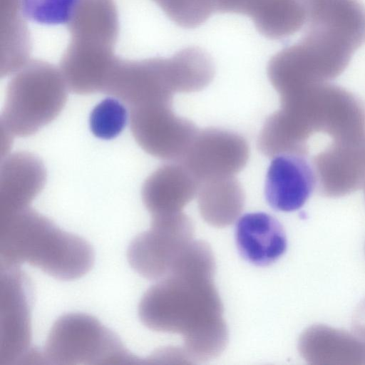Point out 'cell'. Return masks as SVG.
Segmentation results:
<instances>
[{
  "instance_id": "cell-1",
  "label": "cell",
  "mask_w": 365,
  "mask_h": 365,
  "mask_svg": "<svg viewBox=\"0 0 365 365\" xmlns=\"http://www.w3.org/2000/svg\"><path fill=\"white\" fill-rule=\"evenodd\" d=\"M215 268L210 245L193 240L138 304V317L146 327L182 337L180 349L187 363L215 359L228 343L223 305L214 284Z\"/></svg>"
},
{
  "instance_id": "cell-2",
  "label": "cell",
  "mask_w": 365,
  "mask_h": 365,
  "mask_svg": "<svg viewBox=\"0 0 365 365\" xmlns=\"http://www.w3.org/2000/svg\"><path fill=\"white\" fill-rule=\"evenodd\" d=\"M304 32L274 54L267 65L271 83L297 91L340 76L365 43V7L359 0H303Z\"/></svg>"
},
{
  "instance_id": "cell-3",
  "label": "cell",
  "mask_w": 365,
  "mask_h": 365,
  "mask_svg": "<svg viewBox=\"0 0 365 365\" xmlns=\"http://www.w3.org/2000/svg\"><path fill=\"white\" fill-rule=\"evenodd\" d=\"M0 257L1 268L27 263L63 281L82 277L95 259L87 240L29 207L0 219Z\"/></svg>"
},
{
  "instance_id": "cell-4",
  "label": "cell",
  "mask_w": 365,
  "mask_h": 365,
  "mask_svg": "<svg viewBox=\"0 0 365 365\" xmlns=\"http://www.w3.org/2000/svg\"><path fill=\"white\" fill-rule=\"evenodd\" d=\"M273 118L287 139L302 152H309V140L316 134L329 136L330 143L365 135L362 101L329 82L281 96Z\"/></svg>"
},
{
  "instance_id": "cell-5",
  "label": "cell",
  "mask_w": 365,
  "mask_h": 365,
  "mask_svg": "<svg viewBox=\"0 0 365 365\" xmlns=\"http://www.w3.org/2000/svg\"><path fill=\"white\" fill-rule=\"evenodd\" d=\"M68 89L61 70L54 65L28 61L8 83L1 128L13 137L36 133L60 114Z\"/></svg>"
},
{
  "instance_id": "cell-6",
  "label": "cell",
  "mask_w": 365,
  "mask_h": 365,
  "mask_svg": "<svg viewBox=\"0 0 365 365\" xmlns=\"http://www.w3.org/2000/svg\"><path fill=\"white\" fill-rule=\"evenodd\" d=\"M191 78L187 56L180 50L169 58L123 60L117 57L103 93L130 108L153 103H173L175 93H189Z\"/></svg>"
},
{
  "instance_id": "cell-7",
  "label": "cell",
  "mask_w": 365,
  "mask_h": 365,
  "mask_svg": "<svg viewBox=\"0 0 365 365\" xmlns=\"http://www.w3.org/2000/svg\"><path fill=\"white\" fill-rule=\"evenodd\" d=\"M42 353L45 362L52 364L140 363L112 330L80 312L65 314L55 321Z\"/></svg>"
},
{
  "instance_id": "cell-8",
  "label": "cell",
  "mask_w": 365,
  "mask_h": 365,
  "mask_svg": "<svg viewBox=\"0 0 365 365\" xmlns=\"http://www.w3.org/2000/svg\"><path fill=\"white\" fill-rule=\"evenodd\" d=\"M194 233L192 220L182 212L151 217L150 228L130 242L128 263L141 277L157 281L170 271L193 241Z\"/></svg>"
},
{
  "instance_id": "cell-9",
  "label": "cell",
  "mask_w": 365,
  "mask_h": 365,
  "mask_svg": "<svg viewBox=\"0 0 365 365\" xmlns=\"http://www.w3.org/2000/svg\"><path fill=\"white\" fill-rule=\"evenodd\" d=\"M173 103H153L130 108V125L139 146L158 159L181 161L198 130L177 115Z\"/></svg>"
},
{
  "instance_id": "cell-10",
  "label": "cell",
  "mask_w": 365,
  "mask_h": 365,
  "mask_svg": "<svg viewBox=\"0 0 365 365\" xmlns=\"http://www.w3.org/2000/svg\"><path fill=\"white\" fill-rule=\"evenodd\" d=\"M20 267L1 268L0 365L31 360V295L29 282Z\"/></svg>"
},
{
  "instance_id": "cell-11",
  "label": "cell",
  "mask_w": 365,
  "mask_h": 365,
  "mask_svg": "<svg viewBox=\"0 0 365 365\" xmlns=\"http://www.w3.org/2000/svg\"><path fill=\"white\" fill-rule=\"evenodd\" d=\"M250 147L246 139L228 130H198L181 160L199 180L235 176L247 165Z\"/></svg>"
},
{
  "instance_id": "cell-12",
  "label": "cell",
  "mask_w": 365,
  "mask_h": 365,
  "mask_svg": "<svg viewBox=\"0 0 365 365\" xmlns=\"http://www.w3.org/2000/svg\"><path fill=\"white\" fill-rule=\"evenodd\" d=\"M311 163L321 195L340 197L356 191L365 181V135L328 145Z\"/></svg>"
},
{
  "instance_id": "cell-13",
  "label": "cell",
  "mask_w": 365,
  "mask_h": 365,
  "mask_svg": "<svg viewBox=\"0 0 365 365\" xmlns=\"http://www.w3.org/2000/svg\"><path fill=\"white\" fill-rule=\"evenodd\" d=\"M316 188V178L306 157L281 154L274 157L267 173L264 196L275 210L292 212L301 208Z\"/></svg>"
},
{
  "instance_id": "cell-14",
  "label": "cell",
  "mask_w": 365,
  "mask_h": 365,
  "mask_svg": "<svg viewBox=\"0 0 365 365\" xmlns=\"http://www.w3.org/2000/svg\"><path fill=\"white\" fill-rule=\"evenodd\" d=\"M68 47L81 51L114 54L119 18L114 0H80L68 22Z\"/></svg>"
},
{
  "instance_id": "cell-15",
  "label": "cell",
  "mask_w": 365,
  "mask_h": 365,
  "mask_svg": "<svg viewBox=\"0 0 365 365\" xmlns=\"http://www.w3.org/2000/svg\"><path fill=\"white\" fill-rule=\"evenodd\" d=\"M46 180L45 166L34 154L20 151L5 156L0 168V219L29 207Z\"/></svg>"
},
{
  "instance_id": "cell-16",
  "label": "cell",
  "mask_w": 365,
  "mask_h": 365,
  "mask_svg": "<svg viewBox=\"0 0 365 365\" xmlns=\"http://www.w3.org/2000/svg\"><path fill=\"white\" fill-rule=\"evenodd\" d=\"M199 180L181 162L163 164L145 180L142 200L151 217L182 212L197 194Z\"/></svg>"
},
{
  "instance_id": "cell-17",
  "label": "cell",
  "mask_w": 365,
  "mask_h": 365,
  "mask_svg": "<svg viewBox=\"0 0 365 365\" xmlns=\"http://www.w3.org/2000/svg\"><path fill=\"white\" fill-rule=\"evenodd\" d=\"M298 349L314 365H365V340L355 332L314 324L301 334Z\"/></svg>"
},
{
  "instance_id": "cell-18",
  "label": "cell",
  "mask_w": 365,
  "mask_h": 365,
  "mask_svg": "<svg viewBox=\"0 0 365 365\" xmlns=\"http://www.w3.org/2000/svg\"><path fill=\"white\" fill-rule=\"evenodd\" d=\"M235 242L240 256L257 266H267L286 251L287 240L281 223L265 212L242 216L235 227Z\"/></svg>"
},
{
  "instance_id": "cell-19",
  "label": "cell",
  "mask_w": 365,
  "mask_h": 365,
  "mask_svg": "<svg viewBox=\"0 0 365 365\" xmlns=\"http://www.w3.org/2000/svg\"><path fill=\"white\" fill-rule=\"evenodd\" d=\"M197 195L200 215L216 227L232 225L242 212L245 202V192L235 176L200 182Z\"/></svg>"
},
{
  "instance_id": "cell-20",
  "label": "cell",
  "mask_w": 365,
  "mask_h": 365,
  "mask_svg": "<svg viewBox=\"0 0 365 365\" xmlns=\"http://www.w3.org/2000/svg\"><path fill=\"white\" fill-rule=\"evenodd\" d=\"M247 15L262 36L273 40L294 34L307 20L303 0H253Z\"/></svg>"
},
{
  "instance_id": "cell-21",
  "label": "cell",
  "mask_w": 365,
  "mask_h": 365,
  "mask_svg": "<svg viewBox=\"0 0 365 365\" xmlns=\"http://www.w3.org/2000/svg\"><path fill=\"white\" fill-rule=\"evenodd\" d=\"M19 0H1V78L13 75L29 61L31 39Z\"/></svg>"
},
{
  "instance_id": "cell-22",
  "label": "cell",
  "mask_w": 365,
  "mask_h": 365,
  "mask_svg": "<svg viewBox=\"0 0 365 365\" xmlns=\"http://www.w3.org/2000/svg\"><path fill=\"white\" fill-rule=\"evenodd\" d=\"M120 100L107 98L92 110L89 124L92 133L103 140L117 137L124 129L128 120V112Z\"/></svg>"
},
{
  "instance_id": "cell-23",
  "label": "cell",
  "mask_w": 365,
  "mask_h": 365,
  "mask_svg": "<svg viewBox=\"0 0 365 365\" xmlns=\"http://www.w3.org/2000/svg\"><path fill=\"white\" fill-rule=\"evenodd\" d=\"M178 26L194 29L215 12L212 0H153Z\"/></svg>"
},
{
  "instance_id": "cell-24",
  "label": "cell",
  "mask_w": 365,
  "mask_h": 365,
  "mask_svg": "<svg viewBox=\"0 0 365 365\" xmlns=\"http://www.w3.org/2000/svg\"><path fill=\"white\" fill-rule=\"evenodd\" d=\"M80 0H19L24 16L43 25L68 24Z\"/></svg>"
},
{
  "instance_id": "cell-25",
  "label": "cell",
  "mask_w": 365,
  "mask_h": 365,
  "mask_svg": "<svg viewBox=\"0 0 365 365\" xmlns=\"http://www.w3.org/2000/svg\"><path fill=\"white\" fill-rule=\"evenodd\" d=\"M353 331L365 340V300L357 308L353 319Z\"/></svg>"
},
{
  "instance_id": "cell-26",
  "label": "cell",
  "mask_w": 365,
  "mask_h": 365,
  "mask_svg": "<svg viewBox=\"0 0 365 365\" xmlns=\"http://www.w3.org/2000/svg\"><path fill=\"white\" fill-rule=\"evenodd\" d=\"M363 187H364V195H365V181H364V183L363 185Z\"/></svg>"
}]
</instances>
